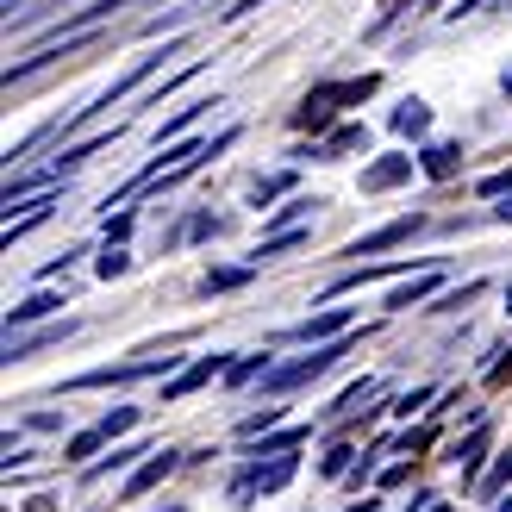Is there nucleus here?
<instances>
[{"instance_id":"4be33fe9","label":"nucleus","mask_w":512,"mask_h":512,"mask_svg":"<svg viewBox=\"0 0 512 512\" xmlns=\"http://www.w3.org/2000/svg\"><path fill=\"white\" fill-rule=\"evenodd\" d=\"M250 269H213L207 281H200V294H225V288H244Z\"/></svg>"},{"instance_id":"6ab92c4d","label":"nucleus","mask_w":512,"mask_h":512,"mask_svg":"<svg viewBox=\"0 0 512 512\" xmlns=\"http://www.w3.org/2000/svg\"><path fill=\"white\" fill-rule=\"evenodd\" d=\"M294 125H306V132H313V125H331V88H319L313 100H306V107L294 113Z\"/></svg>"},{"instance_id":"a211bd4d","label":"nucleus","mask_w":512,"mask_h":512,"mask_svg":"<svg viewBox=\"0 0 512 512\" xmlns=\"http://www.w3.org/2000/svg\"><path fill=\"white\" fill-rule=\"evenodd\" d=\"M456 163H463V144H431L425 150V175H438V182L456 175Z\"/></svg>"},{"instance_id":"7c9ffc66","label":"nucleus","mask_w":512,"mask_h":512,"mask_svg":"<svg viewBox=\"0 0 512 512\" xmlns=\"http://www.w3.org/2000/svg\"><path fill=\"white\" fill-rule=\"evenodd\" d=\"M350 456H356V450H331V456H325V475H350Z\"/></svg>"},{"instance_id":"a878e982","label":"nucleus","mask_w":512,"mask_h":512,"mask_svg":"<svg viewBox=\"0 0 512 512\" xmlns=\"http://www.w3.org/2000/svg\"><path fill=\"white\" fill-rule=\"evenodd\" d=\"M132 456H144L138 444H125V450H113V463H94L88 469V481H100V475H113V469H125V463H132Z\"/></svg>"},{"instance_id":"39448f33","label":"nucleus","mask_w":512,"mask_h":512,"mask_svg":"<svg viewBox=\"0 0 512 512\" xmlns=\"http://www.w3.org/2000/svg\"><path fill=\"white\" fill-rule=\"evenodd\" d=\"M225 369H232L225 356H200V363H188L182 375H169V381H163V400H188L194 388H207V381H213V375H225Z\"/></svg>"},{"instance_id":"cd10ccee","label":"nucleus","mask_w":512,"mask_h":512,"mask_svg":"<svg viewBox=\"0 0 512 512\" xmlns=\"http://www.w3.org/2000/svg\"><path fill=\"white\" fill-rule=\"evenodd\" d=\"M369 394H375V381H356V388H344V400L331 406V413H356V406H363Z\"/></svg>"},{"instance_id":"412c9836","label":"nucleus","mask_w":512,"mask_h":512,"mask_svg":"<svg viewBox=\"0 0 512 512\" xmlns=\"http://www.w3.org/2000/svg\"><path fill=\"white\" fill-rule=\"evenodd\" d=\"M100 444H107V431H100V425H88V431H75V438H69V463H82V456H94Z\"/></svg>"},{"instance_id":"aec40b11","label":"nucleus","mask_w":512,"mask_h":512,"mask_svg":"<svg viewBox=\"0 0 512 512\" xmlns=\"http://www.w3.org/2000/svg\"><path fill=\"white\" fill-rule=\"evenodd\" d=\"M275 363H269V356H244V363H232V369H225V381H232V388H244V381H256V375H269Z\"/></svg>"},{"instance_id":"4c0bfd02","label":"nucleus","mask_w":512,"mask_h":512,"mask_svg":"<svg viewBox=\"0 0 512 512\" xmlns=\"http://www.w3.org/2000/svg\"><path fill=\"white\" fill-rule=\"evenodd\" d=\"M494 512H512V500H500V506H494Z\"/></svg>"},{"instance_id":"bb28decb","label":"nucleus","mask_w":512,"mask_h":512,"mask_svg":"<svg viewBox=\"0 0 512 512\" xmlns=\"http://www.w3.org/2000/svg\"><path fill=\"white\" fill-rule=\"evenodd\" d=\"M294 188V175H269V182H256L250 194H256V207H263V200H275V194H288Z\"/></svg>"},{"instance_id":"dca6fc26","label":"nucleus","mask_w":512,"mask_h":512,"mask_svg":"<svg viewBox=\"0 0 512 512\" xmlns=\"http://www.w3.org/2000/svg\"><path fill=\"white\" fill-rule=\"evenodd\" d=\"M481 456H488V425L469 431V444L456 450V463H463V481H481Z\"/></svg>"},{"instance_id":"5701e85b","label":"nucleus","mask_w":512,"mask_h":512,"mask_svg":"<svg viewBox=\"0 0 512 512\" xmlns=\"http://www.w3.org/2000/svg\"><path fill=\"white\" fill-rule=\"evenodd\" d=\"M356 144H363V125H338L331 144H325V157H344V150H356Z\"/></svg>"},{"instance_id":"c756f323","label":"nucleus","mask_w":512,"mask_h":512,"mask_svg":"<svg viewBox=\"0 0 512 512\" xmlns=\"http://www.w3.org/2000/svg\"><path fill=\"white\" fill-rule=\"evenodd\" d=\"M306 207H313V200H288V207H281V213H275V225H281V232H288V225H294V219H306Z\"/></svg>"},{"instance_id":"c85d7f7f","label":"nucleus","mask_w":512,"mask_h":512,"mask_svg":"<svg viewBox=\"0 0 512 512\" xmlns=\"http://www.w3.org/2000/svg\"><path fill=\"white\" fill-rule=\"evenodd\" d=\"M281 419V406H263V413H250L244 425H238V438H256V431H263V425H275Z\"/></svg>"},{"instance_id":"f3484780","label":"nucleus","mask_w":512,"mask_h":512,"mask_svg":"<svg viewBox=\"0 0 512 512\" xmlns=\"http://www.w3.org/2000/svg\"><path fill=\"white\" fill-rule=\"evenodd\" d=\"M294 244H306V232H269L263 244H256V250H250V269H263V263H269V256H281V250H294Z\"/></svg>"},{"instance_id":"f03ea898","label":"nucleus","mask_w":512,"mask_h":512,"mask_svg":"<svg viewBox=\"0 0 512 512\" xmlns=\"http://www.w3.org/2000/svg\"><path fill=\"white\" fill-rule=\"evenodd\" d=\"M169 369H175V356H138V363H113V369L75 375L69 388H132V381H144V375H169Z\"/></svg>"},{"instance_id":"6e6552de","label":"nucleus","mask_w":512,"mask_h":512,"mask_svg":"<svg viewBox=\"0 0 512 512\" xmlns=\"http://www.w3.org/2000/svg\"><path fill=\"white\" fill-rule=\"evenodd\" d=\"M406 175H413V157H381L363 169V194H381V188H400Z\"/></svg>"},{"instance_id":"f704fd0d","label":"nucleus","mask_w":512,"mask_h":512,"mask_svg":"<svg viewBox=\"0 0 512 512\" xmlns=\"http://www.w3.org/2000/svg\"><path fill=\"white\" fill-rule=\"evenodd\" d=\"M419 512H450V500H425V506H419Z\"/></svg>"},{"instance_id":"c9c22d12","label":"nucleus","mask_w":512,"mask_h":512,"mask_svg":"<svg viewBox=\"0 0 512 512\" xmlns=\"http://www.w3.org/2000/svg\"><path fill=\"white\" fill-rule=\"evenodd\" d=\"M500 219H512V200H506V207H500Z\"/></svg>"},{"instance_id":"2f4dec72","label":"nucleus","mask_w":512,"mask_h":512,"mask_svg":"<svg viewBox=\"0 0 512 512\" xmlns=\"http://www.w3.org/2000/svg\"><path fill=\"white\" fill-rule=\"evenodd\" d=\"M425 400H431V388H413V394H406V400L394 406V413H400V419H413V406H425Z\"/></svg>"},{"instance_id":"f8f14e48","label":"nucleus","mask_w":512,"mask_h":512,"mask_svg":"<svg viewBox=\"0 0 512 512\" xmlns=\"http://www.w3.org/2000/svg\"><path fill=\"white\" fill-rule=\"evenodd\" d=\"M400 269H413V256H400V263H375V269H350V275L331 281V294H350V288H363V281H388V275H400Z\"/></svg>"},{"instance_id":"473e14b6","label":"nucleus","mask_w":512,"mask_h":512,"mask_svg":"<svg viewBox=\"0 0 512 512\" xmlns=\"http://www.w3.org/2000/svg\"><path fill=\"white\" fill-rule=\"evenodd\" d=\"M481 194H512V169H500V175H488V182H481Z\"/></svg>"},{"instance_id":"58836bf2","label":"nucleus","mask_w":512,"mask_h":512,"mask_svg":"<svg viewBox=\"0 0 512 512\" xmlns=\"http://www.w3.org/2000/svg\"><path fill=\"white\" fill-rule=\"evenodd\" d=\"M506 306H512V288H506Z\"/></svg>"},{"instance_id":"e433bc0d","label":"nucleus","mask_w":512,"mask_h":512,"mask_svg":"<svg viewBox=\"0 0 512 512\" xmlns=\"http://www.w3.org/2000/svg\"><path fill=\"white\" fill-rule=\"evenodd\" d=\"M500 88H506V94H512V69H506V82H500Z\"/></svg>"},{"instance_id":"9b49d317","label":"nucleus","mask_w":512,"mask_h":512,"mask_svg":"<svg viewBox=\"0 0 512 512\" xmlns=\"http://www.w3.org/2000/svg\"><path fill=\"white\" fill-rule=\"evenodd\" d=\"M57 306H69V300H63V294H50V288H44V294H32V300H19L13 313H7V331L32 325V319H50V313H57Z\"/></svg>"},{"instance_id":"72a5a7b5","label":"nucleus","mask_w":512,"mask_h":512,"mask_svg":"<svg viewBox=\"0 0 512 512\" xmlns=\"http://www.w3.org/2000/svg\"><path fill=\"white\" fill-rule=\"evenodd\" d=\"M506 381H512V356H500V363L488 369V388H506Z\"/></svg>"},{"instance_id":"1a4fd4ad","label":"nucleus","mask_w":512,"mask_h":512,"mask_svg":"<svg viewBox=\"0 0 512 512\" xmlns=\"http://www.w3.org/2000/svg\"><path fill=\"white\" fill-rule=\"evenodd\" d=\"M119 7H132V0H94V7H82V13H63V25H57V32H50V38H69V32H88V25H100V19H113ZM44 38V44H50Z\"/></svg>"},{"instance_id":"ddd939ff","label":"nucleus","mask_w":512,"mask_h":512,"mask_svg":"<svg viewBox=\"0 0 512 512\" xmlns=\"http://www.w3.org/2000/svg\"><path fill=\"white\" fill-rule=\"evenodd\" d=\"M50 207H57V194H38V200H25V213H19V219H7V244H13V238H25L38 219H50Z\"/></svg>"},{"instance_id":"393cba45","label":"nucleus","mask_w":512,"mask_h":512,"mask_svg":"<svg viewBox=\"0 0 512 512\" xmlns=\"http://www.w3.org/2000/svg\"><path fill=\"white\" fill-rule=\"evenodd\" d=\"M506 481H512V456H500V463H494L488 475H481V481H475V488H481V494H500V488H506Z\"/></svg>"},{"instance_id":"4468645a","label":"nucleus","mask_w":512,"mask_h":512,"mask_svg":"<svg viewBox=\"0 0 512 512\" xmlns=\"http://www.w3.org/2000/svg\"><path fill=\"white\" fill-rule=\"evenodd\" d=\"M394 132L425 138V132H431V107H425V100H406V107H394Z\"/></svg>"},{"instance_id":"f257e3e1","label":"nucleus","mask_w":512,"mask_h":512,"mask_svg":"<svg viewBox=\"0 0 512 512\" xmlns=\"http://www.w3.org/2000/svg\"><path fill=\"white\" fill-rule=\"evenodd\" d=\"M350 344H356V331H344V338H331V344H313V356H300V363H281V369H269L263 375V388L269 394H288V388H306V381H319L338 356H350Z\"/></svg>"},{"instance_id":"20e7f679","label":"nucleus","mask_w":512,"mask_h":512,"mask_svg":"<svg viewBox=\"0 0 512 512\" xmlns=\"http://www.w3.org/2000/svg\"><path fill=\"white\" fill-rule=\"evenodd\" d=\"M344 331H350V306H325L319 319H300L288 338L294 344H331V338H344Z\"/></svg>"},{"instance_id":"7ed1b4c3","label":"nucleus","mask_w":512,"mask_h":512,"mask_svg":"<svg viewBox=\"0 0 512 512\" xmlns=\"http://www.w3.org/2000/svg\"><path fill=\"white\" fill-rule=\"evenodd\" d=\"M175 50H182V44H163V50H150V57H138V63H132V69H125V75H119V82H113L107 94H100V100H94V107H82V119H94V113H107V107H113V100H125V94H132V88H144V82H150V75H157V69H163V57H175Z\"/></svg>"},{"instance_id":"423d86ee","label":"nucleus","mask_w":512,"mask_h":512,"mask_svg":"<svg viewBox=\"0 0 512 512\" xmlns=\"http://www.w3.org/2000/svg\"><path fill=\"white\" fill-rule=\"evenodd\" d=\"M413 232H425V213H406V219H394V225H381V232L356 238V244H350V256H375V250H394V244H406Z\"/></svg>"},{"instance_id":"9d476101","label":"nucleus","mask_w":512,"mask_h":512,"mask_svg":"<svg viewBox=\"0 0 512 512\" xmlns=\"http://www.w3.org/2000/svg\"><path fill=\"white\" fill-rule=\"evenodd\" d=\"M175 463H182V456H175V450H157V456H150L144 469H132V475H125V500H132V494H144V488H157V481H163V475H169Z\"/></svg>"},{"instance_id":"b1692460","label":"nucleus","mask_w":512,"mask_h":512,"mask_svg":"<svg viewBox=\"0 0 512 512\" xmlns=\"http://www.w3.org/2000/svg\"><path fill=\"white\" fill-rule=\"evenodd\" d=\"M94 269H100V275L113 281V275H125V269H132V256H125L119 244H107V250H100V263H94Z\"/></svg>"},{"instance_id":"0eeeda50","label":"nucleus","mask_w":512,"mask_h":512,"mask_svg":"<svg viewBox=\"0 0 512 512\" xmlns=\"http://www.w3.org/2000/svg\"><path fill=\"white\" fill-rule=\"evenodd\" d=\"M63 338H75V319H63V325H50V331H7V363H25L32 350H50V344H63Z\"/></svg>"},{"instance_id":"2eb2a0df","label":"nucleus","mask_w":512,"mask_h":512,"mask_svg":"<svg viewBox=\"0 0 512 512\" xmlns=\"http://www.w3.org/2000/svg\"><path fill=\"white\" fill-rule=\"evenodd\" d=\"M438 281H444L438 269H425V275H413V281H406V288H394V294H388V306H394V313H406V306H413V300H425L431 288H438Z\"/></svg>"}]
</instances>
